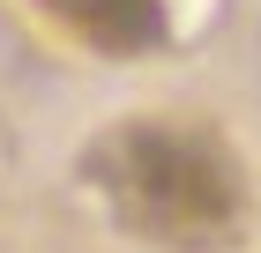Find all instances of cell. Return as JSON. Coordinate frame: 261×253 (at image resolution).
Listing matches in <instances>:
<instances>
[{
	"label": "cell",
	"mask_w": 261,
	"mask_h": 253,
	"mask_svg": "<svg viewBox=\"0 0 261 253\" xmlns=\"http://www.w3.org/2000/svg\"><path fill=\"white\" fill-rule=\"evenodd\" d=\"M67 38H82L90 52L135 60L164 38V0H38Z\"/></svg>",
	"instance_id": "7a4b0ae2"
},
{
	"label": "cell",
	"mask_w": 261,
	"mask_h": 253,
	"mask_svg": "<svg viewBox=\"0 0 261 253\" xmlns=\"http://www.w3.org/2000/svg\"><path fill=\"white\" fill-rule=\"evenodd\" d=\"M90 186L112 223L164 253H231L254 223L239 156L179 119H127L90 149Z\"/></svg>",
	"instance_id": "6da1fadb"
}]
</instances>
